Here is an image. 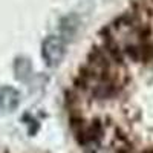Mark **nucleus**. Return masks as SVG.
Segmentation results:
<instances>
[{
    "label": "nucleus",
    "instance_id": "nucleus-5",
    "mask_svg": "<svg viewBox=\"0 0 153 153\" xmlns=\"http://www.w3.org/2000/svg\"><path fill=\"white\" fill-rule=\"evenodd\" d=\"M14 72H16V78L20 81H26L31 74H32V66L31 61L26 57H19L14 63Z\"/></svg>",
    "mask_w": 153,
    "mask_h": 153
},
{
    "label": "nucleus",
    "instance_id": "nucleus-1",
    "mask_svg": "<svg viewBox=\"0 0 153 153\" xmlns=\"http://www.w3.org/2000/svg\"><path fill=\"white\" fill-rule=\"evenodd\" d=\"M66 55V43L60 35H49L42 43V57L49 68H57Z\"/></svg>",
    "mask_w": 153,
    "mask_h": 153
},
{
    "label": "nucleus",
    "instance_id": "nucleus-4",
    "mask_svg": "<svg viewBox=\"0 0 153 153\" xmlns=\"http://www.w3.org/2000/svg\"><path fill=\"white\" fill-rule=\"evenodd\" d=\"M78 28H80V19H78L76 14H69L66 17H63L61 22H60L61 35L66 37V38H74L76 31H78Z\"/></svg>",
    "mask_w": 153,
    "mask_h": 153
},
{
    "label": "nucleus",
    "instance_id": "nucleus-3",
    "mask_svg": "<svg viewBox=\"0 0 153 153\" xmlns=\"http://www.w3.org/2000/svg\"><path fill=\"white\" fill-rule=\"evenodd\" d=\"M20 104V94L14 87L3 86L0 87V110L2 112H12Z\"/></svg>",
    "mask_w": 153,
    "mask_h": 153
},
{
    "label": "nucleus",
    "instance_id": "nucleus-2",
    "mask_svg": "<svg viewBox=\"0 0 153 153\" xmlns=\"http://www.w3.org/2000/svg\"><path fill=\"white\" fill-rule=\"evenodd\" d=\"M75 136L83 146H97L103 138L104 129L100 120H92L91 123H78V127H74Z\"/></svg>",
    "mask_w": 153,
    "mask_h": 153
}]
</instances>
